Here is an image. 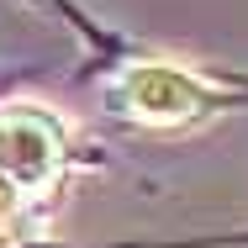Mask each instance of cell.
I'll return each instance as SVG.
<instances>
[{"instance_id":"obj_3","label":"cell","mask_w":248,"mask_h":248,"mask_svg":"<svg viewBox=\"0 0 248 248\" xmlns=\"http://www.w3.org/2000/svg\"><path fill=\"white\" fill-rule=\"evenodd\" d=\"M21 201H27V196H21V190L0 174V232H11V227L21 222Z\"/></svg>"},{"instance_id":"obj_2","label":"cell","mask_w":248,"mask_h":248,"mask_svg":"<svg viewBox=\"0 0 248 248\" xmlns=\"http://www.w3.org/2000/svg\"><path fill=\"white\" fill-rule=\"evenodd\" d=\"M122 100L148 127H180V122H196L211 111V90L169 63H138L122 85Z\"/></svg>"},{"instance_id":"obj_1","label":"cell","mask_w":248,"mask_h":248,"mask_svg":"<svg viewBox=\"0 0 248 248\" xmlns=\"http://www.w3.org/2000/svg\"><path fill=\"white\" fill-rule=\"evenodd\" d=\"M63 164V127L37 106H11L0 116V174L27 196L43 190Z\"/></svg>"}]
</instances>
